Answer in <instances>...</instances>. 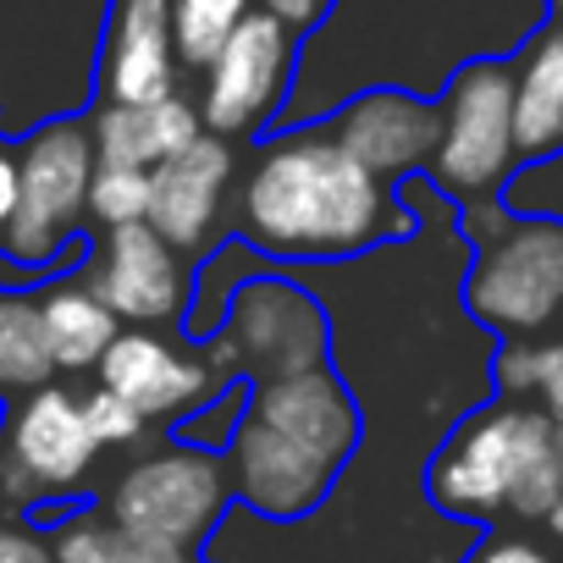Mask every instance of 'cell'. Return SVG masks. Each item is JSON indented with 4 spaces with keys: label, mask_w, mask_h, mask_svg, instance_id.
<instances>
[{
    "label": "cell",
    "mask_w": 563,
    "mask_h": 563,
    "mask_svg": "<svg viewBox=\"0 0 563 563\" xmlns=\"http://www.w3.org/2000/svg\"><path fill=\"white\" fill-rule=\"evenodd\" d=\"M547 18V0H338L332 18L305 34L282 122L332 117L349 95L376 84L437 100L459 67L514 56Z\"/></svg>",
    "instance_id": "obj_1"
},
{
    "label": "cell",
    "mask_w": 563,
    "mask_h": 563,
    "mask_svg": "<svg viewBox=\"0 0 563 563\" xmlns=\"http://www.w3.org/2000/svg\"><path fill=\"white\" fill-rule=\"evenodd\" d=\"M415 227L409 194L349 155L327 117L282 122L254 139L232 194V232L288 271L365 260L404 243Z\"/></svg>",
    "instance_id": "obj_2"
},
{
    "label": "cell",
    "mask_w": 563,
    "mask_h": 563,
    "mask_svg": "<svg viewBox=\"0 0 563 563\" xmlns=\"http://www.w3.org/2000/svg\"><path fill=\"white\" fill-rule=\"evenodd\" d=\"M426 503L459 525H547L563 497L558 420L536 398H481L426 459Z\"/></svg>",
    "instance_id": "obj_3"
},
{
    "label": "cell",
    "mask_w": 563,
    "mask_h": 563,
    "mask_svg": "<svg viewBox=\"0 0 563 563\" xmlns=\"http://www.w3.org/2000/svg\"><path fill=\"white\" fill-rule=\"evenodd\" d=\"M23 188H18V210L0 232V265H18L23 276H56L67 271L62 260H73L84 249V221H89V188L100 172V150H95V128L78 117H56L40 122L23 150Z\"/></svg>",
    "instance_id": "obj_4"
},
{
    "label": "cell",
    "mask_w": 563,
    "mask_h": 563,
    "mask_svg": "<svg viewBox=\"0 0 563 563\" xmlns=\"http://www.w3.org/2000/svg\"><path fill=\"white\" fill-rule=\"evenodd\" d=\"M338 332H332V305L305 271L271 265L249 276L227 305V321L216 338H205L210 365L227 382H271L332 365Z\"/></svg>",
    "instance_id": "obj_5"
},
{
    "label": "cell",
    "mask_w": 563,
    "mask_h": 563,
    "mask_svg": "<svg viewBox=\"0 0 563 563\" xmlns=\"http://www.w3.org/2000/svg\"><path fill=\"white\" fill-rule=\"evenodd\" d=\"M525 172L519 150V89L514 62H470L459 67L437 95V150L426 166V183L453 199H503L508 183Z\"/></svg>",
    "instance_id": "obj_6"
},
{
    "label": "cell",
    "mask_w": 563,
    "mask_h": 563,
    "mask_svg": "<svg viewBox=\"0 0 563 563\" xmlns=\"http://www.w3.org/2000/svg\"><path fill=\"white\" fill-rule=\"evenodd\" d=\"M459 305L492 338H547L563 327V216L514 210V221L470 243Z\"/></svg>",
    "instance_id": "obj_7"
},
{
    "label": "cell",
    "mask_w": 563,
    "mask_h": 563,
    "mask_svg": "<svg viewBox=\"0 0 563 563\" xmlns=\"http://www.w3.org/2000/svg\"><path fill=\"white\" fill-rule=\"evenodd\" d=\"M232 508H238V497H232L227 453L194 448L183 437L139 453L106 492V514L122 530L161 541V547H177V552L210 547Z\"/></svg>",
    "instance_id": "obj_8"
},
{
    "label": "cell",
    "mask_w": 563,
    "mask_h": 563,
    "mask_svg": "<svg viewBox=\"0 0 563 563\" xmlns=\"http://www.w3.org/2000/svg\"><path fill=\"white\" fill-rule=\"evenodd\" d=\"M299 56H305V34L260 7L221 45V56L199 73L205 78L199 84L205 128L232 139V144L282 128L288 100H294V84H299Z\"/></svg>",
    "instance_id": "obj_9"
},
{
    "label": "cell",
    "mask_w": 563,
    "mask_h": 563,
    "mask_svg": "<svg viewBox=\"0 0 563 563\" xmlns=\"http://www.w3.org/2000/svg\"><path fill=\"white\" fill-rule=\"evenodd\" d=\"M100 437L89 431L84 393L67 387H34L12 404L7 437H0V492L12 503H40V497H73L95 459Z\"/></svg>",
    "instance_id": "obj_10"
},
{
    "label": "cell",
    "mask_w": 563,
    "mask_h": 563,
    "mask_svg": "<svg viewBox=\"0 0 563 563\" xmlns=\"http://www.w3.org/2000/svg\"><path fill=\"white\" fill-rule=\"evenodd\" d=\"M194 271L183 249H172L150 221L106 227L89 249V288L122 316V327H172L183 332L194 310Z\"/></svg>",
    "instance_id": "obj_11"
},
{
    "label": "cell",
    "mask_w": 563,
    "mask_h": 563,
    "mask_svg": "<svg viewBox=\"0 0 563 563\" xmlns=\"http://www.w3.org/2000/svg\"><path fill=\"white\" fill-rule=\"evenodd\" d=\"M100 387L122 393L128 404H139L150 415V426H183L194 409H205L221 387H232L205 343H194L188 332H161V327H122V338L106 349L100 360Z\"/></svg>",
    "instance_id": "obj_12"
},
{
    "label": "cell",
    "mask_w": 563,
    "mask_h": 563,
    "mask_svg": "<svg viewBox=\"0 0 563 563\" xmlns=\"http://www.w3.org/2000/svg\"><path fill=\"white\" fill-rule=\"evenodd\" d=\"M227 470H232L238 508L254 514L260 525H305L310 514L327 508V497L343 481L338 464H327L321 453L260 426L254 415H243V426L227 448Z\"/></svg>",
    "instance_id": "obj_13"
},
{
    "label": "cell",
    "mask_w": 563,
    "mask_h": 563,
    "mask_svg": "<svg viewBox=\"0 0 563 563\" xmlns=\"http://www.w3.org/2000/svg\"><path fill=\"white\" fill-rule=\"evenodd\" d=\"M155 194H150V227L194 254H210L221 238H232V194H238V144L221 133L194 139L183 155L161 161L155 172Z\"/></svg>",
    "instance_id": "obj_14"
},
{
    "label": "cell",
    "mask_w": 563,
    "mask_h": 563,
    "mask_svg": "<svg viewBox=\"0 0 563 563\" xmlns=\"http://www.w3.org/2000/svg\"><path fill=\"white\" fill-rule=\"evenodd\" d=\"M249 415L338 470H349L365 448V404L338 365L249 382Z\"/></svg>",
    "instance_id": "obj_15"
},
{
    "label": "cell",
    "mask_w": 563,
    "mask_h": 563,
    "mask_svg": "<svg viewBox=\"0 0 563 563\" xmlns=\"http://www.w3.org/2000/svg\"><path fill=\"white\" fill-rule=\"evenodd\" d=\"M327 122L349 144V155H360L376 177H387L398 188L409 177H426V166H431V150H437V100L431 95L376 84V89L349 95Z\"/></svg>",
    "instance_id": "obj_16"
},
{
    "label": "cell",
    "mask_w": 563,
    "mask_h": 563,
    "mask_svg": "<svg viewBox=\"0 0 563 563\" xmlns=\"http://www.w3.org/2000/svg\"><path fill=\"white\" fill-rule=\"evenodd\" d=\"M177 23L172 0H111L106 45H100V100L150 106L177 95Z\"/></svg>",
    "instance_id": "obj_17"
},
{
    "label": "cell",
    "mask_w": 563,
    "mask_h": 563,
    "mask_svg": "<svg viewBox=\"0 0 563 563\" xmlns=\"http://www.w3.org/2000/svg\"><path fill=\"white\" fill-rule=\"evenodd\" d=\"M89 128H95V150H100L106 166H144V172H155L161 161L183 155L194 139L210 133L199 100H188L183 89L166 95V100H150V106L100 100Z\"/></svg>",
    "instance_id": "obj_18"
},
{
    "label": "cell",
    "mask_w": 563,
    "mask_h": 563,
    "mask_svg": "<svg viewBox=\"0 0 563 563\" xmlns=\"http://www.w3.org/2000/svg\"><path fill=\"white\" fill-rule=\"evenodd\" d=\"M508 62H514V89H519L525 166L563 155V18H547Z\"/></svg>",
    "instance_id": "obj_19"
},
{
    "label": "cell",
    "mask_w": 563,
    "mask_h": 563,
    "mask_svg": "<svg viewBox=\"0 0 563 563\" xmlns=\"http://www.w3.org/2000/svg\"><path fill=\"white\" fill-rule=\"evenodd\" d=\"M40 316L45 338L56 354V371H100L106 349L122 338V316L89 288V276H51L40 288Z\"/></svg>",
    "instance_id": "obj_20"
},
{
    "label": "cell",
    "mask_w": 563,
    "mask_h": 563,
    "mask_svg": "<svg viewBox=\"0 0 563 563\" xmlns=\"http://www.w3.org/2000/svg\"><path fill=\"white\" fill-rule=\"evenodd\" d=\"M56 354L45 338L40 294L23 288H0V393H34L51 387Z\"/></svg>",
    "instance_id": "obj_21"
},
{
    "label": "cell",
    "mask_w": 563,
    "mask_h": 563,
    "mask_svg": "<svg viewBox=\"0 0 563 563\" xmlns=\"http://www.w3.org/2000/svg\"><path fill=\"white\" fill-rule=\"evenodd\" d=\"M56 563H194V552L144 541L133 530H122L111 514H67L51 536Z\"/></svg>",
    "instance_id": "obj_22"
},
{
    "label": "cell",
    "mask_w": 563,
    "mask_h": 563,
    "mask_svg": "<svg viewBox=\"0 0 563 563\" xmlns=\"http://www.w3.org/2000/svg\"><path fill=\"white\" fill-rule=\"evenodd\" d=\"M260 12V0H172V23H177V56L183 67L205 73L221 45Z\"/></svg>",
    "instance_id": "obj_23"
},
{
    "label": "cell",
    "mask_w": 563,
    "mask_h": 563,
    "mask_svg": "<svg viewBox=\"0 0 563 563\" xmlns=\"http://www.w3.org/2000/svg\"><path fill=\"white\" fill-rule=\"evenodd\" d=\"M150 194H155V177L144 166H106L95 172V188H89V221L106 232V227H128V221H150Z\"/></svg>",
    "instance_id": "obj_24"
},
{
    "label": "cell",
    "mask_w": 563,
    "mask_h": 563,
    "mask_svg": "<svg viewBox=\"0 0 563 563\" xmlns=\"http://www.w3.org/2000/svg\"><path fill=\"white\" fill-rule=\"evenodd\" d=\"M243 415H249V382H232V387H221L205 409H194V415L177 426V437L194 442V448L227 453L232 437H238V426H243Z\"/></svg>",
    "instance_id": "obj_25"
},
{
    "label": "cell",
    "mask_w": 563,
    "mask_h": 563,
    "mask_svg": "<svg viewBox=\"0 0 563 563\" xmlns=\"http://www.w3.org/2000/svg\"><path fill=\"white\" fill-rule=\"evenodd\" d=\"M84 415H89V431L100 437V448H139L144 431H150V415L139 404H128L122 393L100 387V382L84 393Z\"/></svg>",
    "instance_id": "obj_26"
},
{
    "label": "cell",
    "mask_w": 563,
    "mask_h": 563,
    "mask_svg": "<svg viewBox=\"0 0 563 563\" xmlns=\"http://www.w3.org/2000/svg\"><path fill=\"white\" fill-rule=\"evenodd\" d=\"M541 338H497L492 349V398H536Z\"/></svg>",
    "instance_id": "obj_27"
},
{
    "label": "cell",
    "mask_w": 563,
    "mask_h": 563,
    "mask_svg": "<svg viewBox=\"0 0 563 563\" xmlns=\"http://www.w3.org/2000/svg\"><path fill=\"white\" fill-rule=\"evenodd\" d=\"M459 563H563V547L558 541H541L530 530H492Z\"/></svg>",
    "instance_id": "obj_28"
},
{
    "label": "cell",
    "mask_w": 563,
    "mask_h": 563,
    "mask_svg": "<svg viewBox=\"0 0 563 563\" xmlns=\"http://www.w3.org/2000/svg\"><path fill=\"white\" fill-rule=\"evenodd\" d=\"M536 404L563 426V327L541 338V376H536Z\"/></svg>",
    "instance_id": "obj_29"
},
{
    "label": "cell",
    "mask_w": 563,
    "mask_h": 563,
    "mask_svg": "<svg viewBox=\"0 0 563 563\" xmlns=\"http://www.w3.org/2000/svg\"><path fill=\"white\" fill-rule=\"evenodd\" d=\"M0 563H56V547L29 525H0Z\"/></svg>",
    "instance_id": "obj_30"
},
{
    "label": "cell",
    "mask_w": 563,
    "mask_h": 563,
    "mask_svg": "<svg viewBox=\"0 0 563 563\" xmlns=\"http://www.w3.org/2000/svg\"><path fill=\"white\" fill-rule=\"evenodd\" d=\"M260 7H265V12H276L282 23H294L299 34H316V29L332 18L338 0H260Z\"/></svg>",
    "instance_id": "obj_31"
},
{
    "label": "cell",
    "mask_w": 563,
    "mask_h": 563,
    "mask_svg": "<svg viewBox=\"0 0 563 563\" xmlns=\"http://www.w3.org/2000/svg\"><path fill=\"white\" fill-rule=\"evenodd\" d=\"M18 188H23V161H18V150L0 144V232H7V221L18 210Z\"/></svg>",
    "instance_id": "obj_32"
},
{
    "label": "cell",
    "mask_w": 563,
    "mask_h": 563,
    "mask_svg": "<svg viewBox=\"0 0 563 563\" xmlns=\"http://www.w3.org/2000/svg\"><path fill=\"white\" fill-rule=\"evenodd\" d=\"M547 536H552V541L563 547V497H558V508L547 514Z\"/></svg>",
    "instance_id": "obj_33"
},
{
    "label": "cell",
    "mask_w": 563,
    "mask_h": 563,
    "mask_svg": "<svg viewBox=\"0 0 563 563\" xmlns=\"http://www.w3.org/2000/svg\"><path fill=\"white\" fill-rule=\"evenodd\" d=\"M7 415H12V404H7V398H0V437H7Z\"/></svg>",
    "instance_id": "obj_34"
},
{
    "label": "cell",
    "mask_w": 563,
    "mask_h": 563,
    "mask_svg": "<svg viewBox=\"0 0 563 563\" xmlns=\"http://www.w3.org/2000/svg\"><path fill=\"white\" fill-rule=\"evenodd\" d=\"M547 7H552V18H563V0H547Z\"/></svg>",
    "instance_id": "obj_35"
},
{
    "label": "cell",
    "mask_w": 563,
    "mask_h": 563,
    "mask_svg": "<svg viewBox=\"0 0 563 563\" xmlns=\"http://www.w3.org/2000/svg\"><path fill=\"white\" fill-rule=\"evenodd\" d=\"M558 453H563V426H558Z\"/></svg>",
    "instance_id": "obj_36"
}]
</instances>
